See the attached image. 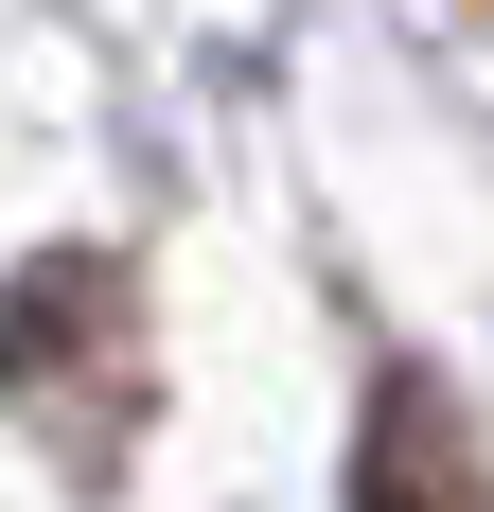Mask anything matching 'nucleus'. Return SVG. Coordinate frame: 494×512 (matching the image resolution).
Masks as SVG:
<instances>
[{"instance_id":"obj_1","label":"nucleus","mask_w":494,"mask_h":512,"mask_svg":"<svg viewBox=\"0 0 494 512\" xmlns=\"http://www.w3.org/2000/svg\"><path fill=\"white\" fill-rule=\"evenodd\" d=\"M0 407L36 442H71V460H124V424H142V283L106 248H53L0 301Z\"/></svg>"},{"instance_id":"obj_2","label":"nucleus","mask_w":494,"mask_h":512,"mask_svg":"<svg viewBox=\"0 0 494 512\" xmlns=\"http://www.w3.org/2000/svg\"><path fill=\"white\" fill-rule=\"evenodd\" d=\"M353 512H494V460H477V424H459L442 371H389V389H371V424H353Z\"/></svg>"}]
</instances>
